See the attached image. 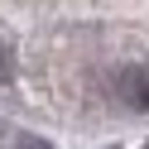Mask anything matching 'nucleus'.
Instances as JSON below:
<instances>
[{
	"instance_id": "f257e3e1",
	"label": "nucleus",
	"mask_w": 149,
	"mask_h": 149,
	"mask_svg": "<svg viewBox=\"0 0 149 149\" xmlns=\"http://www.w3.org/2000/svg\"><path fill=\"white\" fill-rule=\"evenodd\" d=\"M120 96H125V106L149 111V63H139V68H125V72H120Z\"/></svg>"
},
{
	"instance_id": "f03ea898",
	"label": "nucleus",
	"mask_w": 149,
	"mask_h": 149,
	"mask_svg": "<svg viewBox=\"0 0 149 149\" xmlns=\"http://www.w3.org/2000/svg\"><path fill=\"white\" fill-rule=\"evenodd\" d=\"M15 77V53H10V43L0 39V82H10Z\"/></svg>"
},
{
	"instance_id": "7ed1b4c3",
	"label": "nucleus",
	"mask_w": 149,
	"mask_h": 149,
	"mask_svg": "<svg viewBox=\"0 0 149 149\" xmlns=\"http://www.w3.org/2000/svg\"><path fill=\"white\" fill-rule=\"evenodd\" d=\"M15 149H39V144H15Z\"/></svg>"
}]
</instances>
